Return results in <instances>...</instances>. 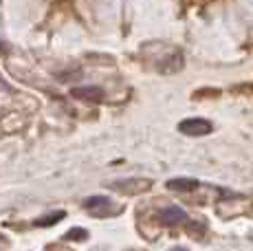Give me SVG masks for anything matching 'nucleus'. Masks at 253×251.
<instances>
[{"label":"nucleus","mask_w":253,"mask_h":251,"mask_svg":"<svg viewBox=\"0 0 253 251\" xmlns=\"http://www.w3.org/2000/svg\"><path fill=\"white\" fill-rule=\"evenodd\" d=\"M84 209L90 211L97 218H104V216H115L121 211V207H115V203L108 196H90L84 201Z\"/></svg>","instance_id":"1"},{"label":"nucleus","mask_w":253,"mask_h":251,"mask_svg":"<svg viewBox=\"0 0 253 251\" xmlns=\"http://www.w3.org/2000/svg\"><path fill=\"white\" fill-rule=\"evenodd\" d=\"M110 187H113L115 192H119V194H126V196H137V194H143V192H148L150 187H152V181L150 178H121V181H115L110 183Z\"/></svg>","instance_id":"2"},{"label":"nucleus","mask_w":253,"mask_h":251,"mask_svg":"<svg viewBox=\"0 0 253 251\" xmlns=\"http://www.w3.org/2000/svg\"><path fill=\"white\" fill-rule=\"evenodd\" d=\"M154 69L159 73H176L183 69V53L178 49H165L163 55L154 57Z\"/></svg>","instance_id":"3"},{"label":"nucleus","mask_w":253,"mask_h":251,"mask_svg":"<svg viewBox=\"0 0 253 251\" xmlns=\"http://www.w3.org/2000/svg\"><path fill=\"white\" fill-rule=\"evenodd\" d=\"M211 122H207L203 117H189L178 124V132L187 134V137H205V134L211 132Z\"/></svg>","instance_id":"4"},{"label":"nucleus","mask_w":253,"mask_h":251,"mask_svg":"<svg viewBox=\"0 0 253 251\" xmlns=\"http://www.w3.org/2000/svg\"><path fill=\"white\" fill-rule=\"evenodd\" d=\"M159 218H161L163 225H178V223H185L187 220V214L176 205H169V207H163L159 211Z\"/></svg>","instance_id":"5"},{"label":"nucleus","mask_w":253,"mask_h":251,"mask_svg":"<svg viewBox=\"0 0 253 251\" xmlns=\"http://www.w3.org/2000/svg\"><path fill=\"white\" fill-rule=\"evenodd\" d=\"M71 95L77 99H84V101H99L104 97V90L97 88V86H80V88H73Z\"/></svg>","instance_id":"6"},{"label":"nucleus","mask_w":253,"mask_h":251,"mask_svg":"<svg viewBox=\"0 0 253 251\" xmlns=\"http://www.w3.org/2000/svg\"><path fill=\"white\" fill-rule=\"evenodd\" d=\"M168 187L172 192H192L198 187V181L196 178H172L168 181Z\"/></svg>","instance_id":"7"},{"label":"nucleus","mask_w":253,"mask_h":251,"mask_svg":"<svg viewBox=\"0 0 253 251\" xmlns=\"http://www.w3.org/2000/svg\"><path fill=\"white\" fill-rule=\"evenodd\" d=\"M64 216H66L64 211H51L48 216H42V218H38L36 225H38V227H51V225H55L57 220L64 218Z\"/></svg>","instance_id":"8"},{"label":"nucleus","mask_w":253,"mask_h":251,"mask_svg":"<svg viewBox=\"0 0 253 251\" xmlns=\"http://www.w3.org/2000/svg\"><path fill=\"white\" fill-rule=\"evenodd\" d=\"M86 238H88V231L80 229V227H73L69 234L64 236V240H86Z\"/></svg>","instance_id":"9"},{"label":"nucleus","mask_w":253,"mask_h":251,"mask_svg":"<svg viewBox=\"0 0 253 251\" xmlns=\"http://www.w3.org/2000/svg\"><path fill=\"white\" fill-rule=\"evenodd\" d=\"M172 251H187V249H183V247H176V249H172Z\"/></svg>","instance_id":"10"}]
</instances>
